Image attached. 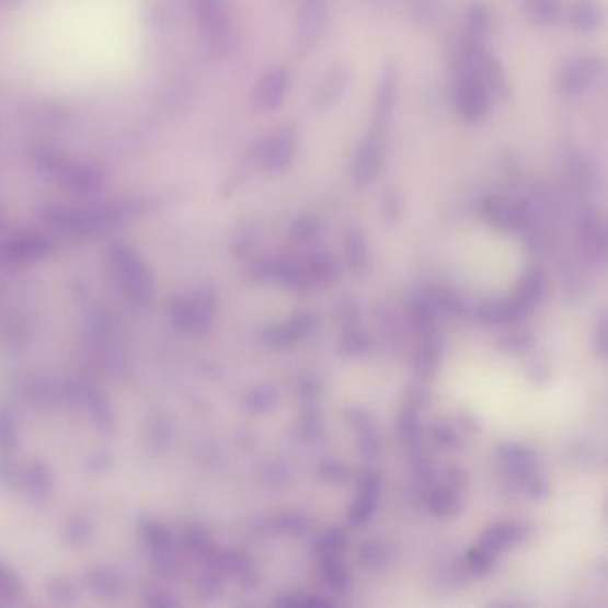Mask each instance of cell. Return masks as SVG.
<instances>
[{
	"label": "cell",
	"mask_w": 608,
	"mask_h": 608,
	"mask_svg": "<svg viewBox=\"0 0 608 608\" xmlns=\"http://www.w3.org/2000/svg\"><path fill=\"white\" fill-rule=\"evenodd\" d=\"M198 27L207 47L218 56H226L236 44L234 19L229 0H192Z\"/></svg>",
	"instance_id": "obj_1"
},
{
	"label": "cell",
	"mask_w": 608,
	"mask_h": 608,
	"mask_svg": "<svg viewBox=\"0 0 608 608\" xmlns=\"http://www.w3.org/2000/svg\"><path fill=\"white\" fill-rule=\"evenodd\" d=\"M605 72L604 59L594 54H575L562 61L557 70L555 88L565 99L589 93Z\"/></svg>",
	"instance_id": "obj_2"
},
{
	"label": "cell",
	"mask_w": 608,
	"mask_h": 608,
	"mask_svg": "<svg viewBox=\"0 0 608 608\" xmlns=\"http://www.w3.org/2000/svg\"><path fill=\"white\" fill-rule=\"evenodd\" d=\"M298 152L297 127L291 124L278 125L272 135L259 144L255 150L259 167L272 175L288 172Z\"/></svg>",
	"instance_id": "obj_3"
},
{
	"label": "cell",
	"mask_w": 608,
	"mask_h": 608,
	"mask_svg": "<svg viewBox=\"0 0 608 608\" xmlns=\"http://www.w3.org/2000/svg\"><path fill=\"white\" fill-rule=\"evenodd\" d=\"M400 99V73L393 61L383 62L380 68L377 88H375L374 110L369 130L377 135L388 136Z\"/></svg>",
	"instance_id": "obj_4"
},
{
	"label": "cell",
	"mask_w": 608,
	"mask_h": 608,
	"mask_svg": "<svg viewBox=\"0 0 608 608\" xmlns=\"http://www.w3.org/2000/svg\"><path fill=\"white\" fill-rule=\"evenodd\" d=\"M454 104L460 121L468 125H479L487 118L491 111V95L479 77L473 73H456Z\"/></svg>",
	"instance_id": "obj_5"
},
{
	"label": "cell",
	"mask_w": 608,
	"mask_h": 608,
	"mask_svg": "<svg viewBox=\"0 0 608 608\" xmlns=\"http://www.w3.org/2000/svg\"><path fill=\"white\" fill-rule=\"evenodd\" d=\"M386 138L368 130V135L360 139L351 163V181L357 190L371 186L379 177L386 158Z\"/></svg>",
	"instance_id": "obj_6"
},
{
	"label": "cell",
	"mask_w": 608,
	"mask_h": 608,
	"mask_svg": "<svg viewBox=\"0 0 608 608\" xmlns=\"http://www.w3.org/2000/svg\"><path fill=\"white\" fill-rule=\"evenodd\" d=\"M352 68L348 62L335 61L325 72L321 73L317 84L312 88L309 104L317 113H329L345 99L351 90Z\"/></svg>",
	"instance_id": "obj_7"
},
{
	"label": "cell",
	"mask_w": 608,
	"mask_h": 608,
	"mask_svg": "<svg viewBox=\"0 0 608 608\" xmlns=\"http://www.w3.org/2000/svg\"><path fill=\"white\" fill-rule=\"evenodd\" d=\"M331 16V0H302L298 10L297 47L300 53L320 42Z\"/></svg>",
	"instance_id": "obj_8"
},
{
	"label": "cell",
	"mask_w": 608,
	"mask_h": 608,
	"mask_svg": "<svg viewBox=\"0 0 608 608\" xmlns=\"http://www.w3.org/2000/svg\"><path fill=\"white\" fill-rule=\"evenodd\" d=\"M289 88H291V73L288 68L272 67L259 77L257 84L254 88L255 110L261 113H274L278 107L283 106L286 96H288Z\"/></svg>",
	"instance_id": "obj_9"
},
{
	"label": "cell",
	"mask_w": 608,
	"mask_h": 608,
	"mask_svg": "<svg viewBox=\"0 0 608 608\" xmlns=\"http://www.w3.org/2000/svg\"><path fill=\"white\" fill-rule=\"evenodd\" d=\"M480 215L487 223L505 230H519L528 220V211L523 206L502 197H485L480 204Z\"/></svg>",
	"instance_id": "obj_10"
},
{
	"label": "cell",
	"mask_w": 608,
	"mask_h": 608,
	"mask_svg": "<svg viewBox=\"0 0 608 608\" xmlns=\"http://www.w3.org/2000/svg\"><path fill=\"white\" fill-rule=\"evenodd\" d=\"M570 24L576 33L594 34L604 25V8L598 0H575L570 8Z\"/></svg>",
	"instance_id": "obj_11"
},
{
	"label": "cell",
	"mask_w": 608,
	"mask_h": 608,
	"mask_svg": "<svg viewBox=\"0 0 608 608\" xmlns=\"http://www.w3.org/2000/svg\"><path fill=\"white\" fill-rule=\"evenodd\" d=\"M493 11L484 2H471L464 11V27L462 33L487 39L493 31Z\"/></svg>",
	"instance_id": "obj_12"
},
{
	"label": "cell",
	"mask_w": 608,
	"mask_h": 608,
	"mask_svg": "<svg viewBox=\"0 0 608 608\" xmlns=\"http://www.w3.org/2000/svg\"><path fill=\"white\" fill-rule=\"evenodd\" d=\"M54 167L59 168L62 183L77 192H93L99 186V175L90 168L81 164H61L59 161H54Z\"/></svg>",
	"instance_id": "obj_13"
},
{
	"label": "cell",
	"mask_w": 608,
	"mask_h": 608,
	"mask_svg": "<svg viewBox=\"0 0 608 608\" xmlns=\"http://www.w3.org/2000/svg\"><path fill=\"white\" fill-rule=\"evenodd\" d=\"M528 19L541 27H550L561 16V0H523Z\"/></svg>",
	"instance_id": "obj_14"
},
{
	"label": "cell",
	"mask_w": 608,
	"mask_h": 608,
	"mask_svg": "<svg viewBox=\"0 0 608 608\" xmlns=\"http://www.w3.org/2000/svg\"><path fill=\"white\" fill-rule=\"evenodd\" d=\"M567 177H570L571 184L578 193L593 192L594 184H596V173H594L593 164L587 159L580 158V156L571 158L570 163H567Z\"/></svg>",
	"instance_id": "obj_15"
},
{
	"label": "cell",
	"mask_w": 608,
	"mask_h": 608,
	"mask_svg": "<svg viewBox=\"0 0 608 608\" xmlns=\"http://www.w3.org/2000/svg\"><path fill=\"white\" fill-rule=\"evenodd\" d=\"M412 13L414 19L422 22V25L434 24L441 15V4L437 0H414Z\"/></svg>",
	"instance_id": "obj_16"
},
{
	"label": "cell",
	"mask_w": 608,
	"mask_h": 608,
	"mask_svg": "<svg viewBox=\"0 0 608 608\" xmlns=\"http://www.w3.org/2000/svg\"><path fill=\"white\" fill-rule=\"evenodd\" d=\"M318 232V223L311 216H302L298 218L291 227V234L297 238V240H309L312 236Z\"/></svg>",
	"instance_id": "obj_17"
},
{
	"label": "cell",
	"mask_w": 608,
	"mask_h": 608,
	"mask_svg": "<svg viewBox=\"0 0 608 608\" xmlns=\"http://www.w3.org/2000/svg\"><path fill=\"white\" fill-rule=\"evenodd\" d=\"M382 206L383 211H386L389 218H397L400 215V207H402L400 206V198H398L397 192L388 190V192L383 193Z\"/></svg>",
	"instance_id": "obj_18"
},
{
	"label": "cell",
	"mask_w": 608,
	"mask_h": 608,
	"mask_svg": "<svg viewBox=\"0 0 608 608\" xmlns=\"http://www.w3.org/2000/svg\"><path fill=\"white\" fill-rule=\"evenodd\" d=\"M377 2H380V0H377Z\"/></svg>",
	"instance_id": "obj_19"
}]
</instances>
